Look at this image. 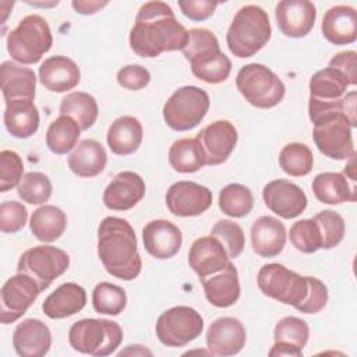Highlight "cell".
I'll list each match as a JSON object with an SVG mask.
<instances>
[{"mask_svg":"<svg viewBox=\"0 0 357 357\" xmlns=\"http://www.w3.org/2000/svg\"><path fill=\"white\" fill-rule=\"evenodd\" d=\"M204 329L201 314L187 305H176L162 312L156 321V336L169 347H183L197 339Z\"/></svg>","mask_w":357,"mask_h":357,"instance_id":"8fae6325","label":"cell"},{"mask_svg":"<svg viewBox=\"0 0 357 357\" xmlns=\"http://www.w3.org/2000/svg\"><path fill=\"white\" fill-rule=\"evenodd\" d=\"M40 289L38 283L25 273H17L6 280L0 293V321L13 324L20 319L35 303Z\"/></svg>","mask_w":357,"mask_h":357,"instance_id":"7c38bea8","label":"cell"},{"mask_svg":"<svg viewBox=\"0 0 357 357\" xmlns=\"http://www.w3.org/2000/svg\"><path fill=\"white\" fill-rule=\"evenodd\" d=\"M268 354L269 356H294V357H301L303 356V350H300V349H297L294 346L286 344V343L275 342V344L272 346V349L269 350Z\"/></svg>","mask_w":357,"mask_h":357,"instance_id":"816d5d0a","label":"cell"},{"mask_svg":"<svg viewBox=\"0 0 357 357\" xmlns=\"http://www.w3.org/2000/svg\"><path fill=\"white\" fill-rule=\"evenodd\" d=\"M137 237L128 220L117 216L105 218L98 227V255L107 273L121 280H134L142 261Z\"/></svg>","mask_w":357,"mask_h":357,"instance_id":"7a4b0ae2","label":"cell"},{"mask_svg":"<svg viewBox=\"0 0 357 357\" xmlns=\"http://www.w3.org/2000/svg\"><path fill=\"white\" fill-rule=\"evenodd\" d=\"M86 304L85 289L74 282L60 284L50 293L42 304L46 317L52 319H61L79 312Z\"/></svg>","mask_w":357,"mask_h":357,"instance_id":"484cf974","label":"cell"},{"mask_svg":"<svg viewBox=\"0 0 357 357\" xmlns=\"http://www.w3.org/2000/svg\"><path fill=\"white\" fill-rule=\"evenodd\" d=\"M290 243L304 254H312L321 248L322 240L318 225L314 219H301L290 227Z\"/></svg>","mask_w":357,"mask_h":357,"instance_id":"b9f144b4","label":"cell"},{"mask_svg":"<svg viewBox=\"0 0 357 357\" xmlns=\"http://www.w3.org/2000/svg\"><path fill=\"white\" fill-rule=\"evenodd\" d=\"M209 109V95L194 85L176 89L163 106L165 123L174 131L195 128Z\"/></svg>","mask_w":357,"mask_h":357,"instance_id":"9c48e42d","label":"cell"},{"mask_svg":"<svg viewBox=\"0 0 357 357\" xmlns=\"http://www.w3.org/2000/svg\"><path fill=\"white\" fill-rule=\"evenodd\" d=\"M107 155L96 139H82L68 156V167L78 177H95L106 167Z\"/></svg>","mask_w":357,"mask_h":357,"instance_id":"f1b7e54d","label":"cell"},{"mask_svg":"<svg viewBox=\"0 0 357 357\" xmlns=\"http://www.w3.org/2000/svg\"><path fill=\"white\" fill-rule=\"evenodd\" d=\"M312 192L315 198L328 205H337L346 201H354V188H350L344 174L325 172L312 180Z\"/></svg>","mask_w":357,"mask_h":357,"instance_id":"1f68e13d","label":"cell"},{"mask_svg":"<svg viewBox=\"0 0 357 357\" xmlns=\"http://www.w3.org/2000/svg\"><path fill=\"white\" fill-rule=\"evenodd\" d=\"M247 333L243 322L234 317H222L213 321L206 332V346L211 354L234 356L245 344Z\"/></svg>","mask_w":357,"mask_h":357,"instance_id":"e0dca14e","label":"cell"},{"mask_svg":"<svg viewBox=\"0 0 357 357\" xmlns=\"http://www.w3.org/2000/svg\"><path fill=\"white\" fill-rule=\"evenodd\" d=\"M347 78L336 68L326 67L317 71L310 79V98L318 100H335L346 95Z\"/></svg>","mask_w":357,"mask_h":357,"instance_id":"e575fe53","label":"cell"},{"mask_svg":"<svg viewBox=\"0 0 357 357\" xmlns=\"http://www.w3.org/2000/svg\"><path fill=\"white\" fill-rule=\"evenodd\" d=\"M29 227L39 241L52 243L60 238L64 233L67 227V216L54 205H42L33 211Z\"/></svg>","mask_w":357,"mask_h":357,"instance_id":"4dcf8cb0","label":"cell"},{"mask_svg":"<svg viewBox=\"0 0 357 357\" xmlns=\"http://www.w3.org/2000/svg\"><path fill=\"white\" fill-rule=\"evenodd\" d=\"M60 114L71 117L79 126L81 131H85L95 124L99 114V109L92 95L75 91L67 93L61 99Z\"/></svg>","mask_w":357,"mask_h":357,"instance_id":"d6a6232c","label":"cell"},{"mask_svg":"<svg viewBox=\"0 0 357 357\" xmlns=\"http://www.w3.org/2000/svg\"><path fill=\"white\" fill-rule=\"evenodd\" d=\"M188 31L163 1L144 3L130 31V46L139 57H158L163 52L183 50Z\"/></svg>","mask_w":357,"mask_h":357,"instance_id":"6da1fadb","label":"cell"},{"mask_svg":"<svg viewBox=\"0 0 357 357\" xmlns=\"http://www.w3.org/2000/svg\"><path fill=\"white\" fill-rule=\"evenodd\" d=\"M251 245L262 258H273L282 252L286 244L284 225L273 216H259L251 226Z\"/></svg>","mask_w":357,"mask_h":357,"instance_id":"7402d4cb","label":"cell"},{"mask_svg":"<svg viewBox=\"0 0 357 357\" xmlns=\"http://www.w3.org/2000/svg\"><path fill=\"white\" fill-rule=\"evenodd\" d=\"M229 262L227 251L212 234L197 238L188 251L190 268L198 275L201 282L209 275L220 272Z\"/></svg>","mask_w":357,"mask_h":357,"instance_id":"d6986e66","label":"cell"},{"mask_svg":"<svg viewBox=\"0 0 357 357\" xmlns=\"http://www.w3.org/2000/svg\"><path fill=\"white\" fill-rule=\"evenodd\" d=\"M310 329L304 319L297 317H284L282 318L275 329L273 339L279 343H286L303 350L308 342Z\"/></svg>","mask_w":357,"mask_h":357,"instance_id":"60d3db41","label":"cell"},{"mask_svg":"<svg viewBox=\"0 0 357 357\" xmlns=\"http://www.w3.org/2000/svg\"><path fill=\"white\" fill-rule=\"evenodd\" d=\"M181 52L190 61L192 74L204 82L220 84L231 71L230 59L220 50L218 38L209 29H190L187 45Z\"/></svg>","mask_w":357,"mask_h":357,"instance_id":"3957f363","label":"cell"},{"mask_svg":"<svg viewBox=\"0 0 357 357\" xmlns=\"http://www.w3.org/2000/svg\"><path fill=\"white\" fill-rule=\"evenodd\" d=\"M73 8L82 15H89V14H95L96 11H99L102 7L107 6V1H95V0H74L71 3Z\"/></svg>","mask_w":357,"mask_h":357,"instance_id":"f907efd6","label":"cell"},{"mask_svg":"<svg viewBox=\"0 0 357 357\" xmlns=\"http://www.w3.org/2000/svg\"><path fill=\"white\" fill-rule=\"evenodd\" d=\"M53 45L52 31L46 20L38 14L24 17L7 35V52L21 64H35Z\"/></svg>","mask_w":357,"mask_h":357,"instance_id":"8992f818","label":"cell"},{"mask_svg":"<svg viewBox=\"0 0 357 357\" xmlns=\"http://www.w3.org/2000/svg\"><path fill=\"white\" fill-rule=\"evenodd\" d=\"M275 17L284 36L303 38L315 24L317 8L308 0H283L276 4Z\"/></svg>","mask_w":357,"mask_h":357,"instance_id":"2e32d148","label":"cell"},{"mask_svg":"<svg viewBox=\"0 0 357 357\" xmlns=\"http://www.w3.org/2000/svg\"><path fill=\"white\" fill-rule=\"evenodd\" d=\"M169 163L178 173H195L206 165L204 149L197 138H181L169 149Z\"/></svg>","mask_w":357,"mask_h":357,"instance_id":"836d02e7","label":"cell"},{"mask_svg":"<svg viewBox=\"0 0 357 357\" xmlns=\"http://www.w3.org/2000/svg\"><path fill=\"white\" fill-rule=\"evenodd\" d=\"M92 305L98 314L119 315L127 305V294L117 284L100 282L92 291Z\"/></svg>","mask_w":357,"mask_h":357,"instance_id":"f35d334b","label":"cell"},{"mask_svg":"<svg viewBox=\"0 0 357 357\" xmlns=\"http://www.w3.org/2000/svg\"><path fill=\"white\" fill-rule=\"evenodd\" d=\"M211 234L216 237L227 251L229 258H237L245 245L244 231L240 225L229 219H222L215 223Z\"/></svg>","mask_w":357,"mask_h":357,"instance_id":"ee69618b","label":"cell"},{"mask_svg":"<svg viewBox=\"0 0 357 357\" xmlns=\"http://www.w3.org/2000/svg\"><path fill=\"white\" fill-rule=\"evenodd\" d=\"M322 35L333 45H350L357 39V11L350 6L331 7L322 18Z\"/></svg>","mask_w":357,"mask_h":357,"instance_id":"d4e9b609","label":"cell"},{"mask_svg":"<svg viewBox=\"0 0 357 357\" xmlns=\"http://www.w3.org/2000/svg\"><path fill=\"white\" fill-rule=\"evenodd\" d=\"M24 173V163L21 156L10 149L0 152V191L7 192L17 187Z\"/></svg>","mask_w":357,"mask_h":357,"instance_id":"f6af8a7d","label":"cell"},{"mask_svg":"<svg viewBox=\"0 0 357 357\" xmlns=\"http://www.w3.org/2000/svg\"><path fill=\"white\" fill-rule=\"evenodd\" d=\"M219 6L216 1L209 0H187V1H178V7L181 13L192 20V21H204L208 20L213 13L215 8Z\"/></svg>","mask_w":357,"mask_h":357,"instance_id":"c3c4849f","label":"cell"},{"mask_svg":"<svg viewBox=\"0 0 357 357\" xmlns=\"http://www.w3.org/2000/svg\"><path fill=\"white\" fill-rule=\"evenodd\" d=\"M142 124L134 116H121L116 119L106 135L107 145L114 155L126 156L134 153L142 142Z\"/></svg>","mask_w":357,"mask_h":357,"instance_id":"f546056e","label":"cell"},{"mask_svg":"<svg viewBox=\"0 0 357 357\" xmlns=\"http://www.w3.org/2000/svg\"><path fill=\"white\" fill-rule=\"evenodd\" d=\"M357 54L353 50H346V52H340L337 54H335L331 60H329V66L332 68L339 70L349 81V84L351 86H354L357 84Z\"/></svg>","mask_w":357,"mask_h":357,"instance_id":"681fc988","label":"cell"},{"mask_svg":"<svg viewBox=\"0 0 357 357\" xmlns=\"http://www.w3.org/2000/svg\"><path fill=\"white\" fill-rule=\"evenodd\" d=\"M166 205L176 216H198L212 205V191L194 181H177L166 192Z\"/></svg>","mask_w":357,"mask_h":357,"instance_id":"4fadbf2b","label":"cell"},{"mask_svg":"<svg viewBox=\"0 0 357 357\" xmlns=\"http://www.w3.org/2000/svg\"><path fill=\"white\" fill-rule=\"evenodd\" d=\"M236 85L244 99L259 109H271L279 105L286 93L282 79L259 63L243 66L237 73Z\"/></svg>","mask_w":357,"mask_h":357,"instance_id":"ba28073f","label":"cell"},{"mask_svg":"<svg viewBox=\"0 0 357 357\" xmlns=\"http://www.w3.org/2000/svg\"><path fill=\"white\" fill-rule=\"evenodd\" d=\"M81 134L79 126L68 116H59L46 131V145L56 155H66L77 146Z\"/></svg>","mask_w":357,"mask_h":357,"instance_id":"d590c367","label":"cell"},{"mask_svg":"<svg viewBox=\"0 0 357 357\" xmlns=\"http://www.w3.org/2000/svg\"><path fill=\"white\" fill-rule=\"evenodd\" d=\"M321 233V248L331 250L340 244L344 237V220L343 218L331 209L318 212L314 218Z\"/></svg>","mask_w":357,"mask_h":357,"instance_id":"7bdbcfd3","label":"cell"},{"mask_svg":"<svg viewBox=\"0 0 357 357\" xmlns=\"http://www.w3.org/2000/svg\"><path fill=\"white\" fill-rule=\"evenodd\" d=\"M312 282V276H301L276 262L264 265L257 276L258 287L265 296L291 305L300 312L310 297Z\"/></svg>","mask_w":357,"mask_h":357,"instance_id":"5b68a950","label":"cell"},{"mask_svg":"<svg viewBox=\"0 0 357 357\" xmlns=\"http://www.w3.org/2000/svg\"><path fill=\"white\" fill-rule=\"evenodd\" d=\"M205 153L208 166H216L229 159L237 144V130L229 120H216L204 127L195 137Z\"/></svg>","mask_w":357,"mask_h":357,"instance_id":"5bb4252c","label":"cell"},{"mask_svg":"<svg viewBox=\"0 0 357 357\" xmlns=\"http://www.w3.org/2000/svg\"><path fill=\"white\" fill-rule=\"evenodd\" d=\"M13 346L21 357H42L52 346L49 326L36 318L24 319L13 333Z\"/></svg>","mask_w":357,"mask_h":357,"instance_id":"44dd1931","label":"cell"},{"mask_svg":"<svg viewBox=\"0 0 357 357\" xmlns=\"http://www.w3.org/2000/svg\"><path fill=\"white\" fill-rule=\"evenodd\" d=\"M28 219L26 208L17 201H4L0 204V230L3 233L20 231Z\"/></svg>","mask_w":357,"mask_h":357,"instance_id":"bcb514c9","label":"cell"},{"mask_svg":"<svg viewBox=\"0 0 357 357\" xmlns=\"http://www.w3.org/2000/svg\"><path fill=\"white\" fill-rule=\"evenodd\" d=\"M121 340L123 331L120 325L110 319H79L68 331L70 346L79 353L95 357H105L114 353Z\"/></svg>","mask_w":357,"mask_h":357,"instance_id":"52a82bcc","label":"cell"},{"mask_svg":"<svg viewBox=\"0 0 357 357\" xmlns=\"http://www.w3.org/2000/svg\"><path fill=\"white\" fill-rule=\"evenodd\" d=\"M220 211L231 218L247 216L254 206V197L248 187L231 183L223 187L219 192Z\"/></svg>","mask_w":357,"mask_h":357,"instance_id":"8d00e7d4","label":"cell"},{"mask_svg":"<svg viewBox=\"0 0 357 357\" xmlns=\"http://www.w3.org/2000/svg\"><path fill=\"white\" fill-rule=\"evenodd\" d=\"M272 28L268 13L255 4L241 7L227 29L226 43L231 54L240 59L251 57L271 39Z\"/></svg>","mask_w":357,"mask_h":357,"instance_id":"277c9868","label":"cell"},{"mask_svg":"<svg viewBox=\"0 0 357 357\" xmlns=\"http://www.w3.org/2000/svg\"><path fill=\"white\" fill-rule=\"evenodd\" d=\"M312 165L314 156L305 144L290 142L284 145L279 153V166L289 176H307L312 170Z\"/></svg>","mask_w":357,"mask_h":357,"instance_id":"74e56055","label":"cell"},{"mask_svg":"<svg viewBox=\"0 0 357 357\" xmlns=\"http://www.w3.org/2000/svg\"><path fill=\"white\" fill-rule=\"evenodd\" d=\"M79 78L78 66L67 56H52L39 67V81L52 92H67L78 85Z\"/></svg>","mask_w":357,"mask_h":357,"instance_id":"603a6c76","label":"cell"},{"mask_svg":"<svg viewBox=\"0 0 357 357\" xmlns=\"http://www.w3.org/2000/svg\"><path fill=\"white\" fill-rule=\"evenodd\" d=\"M68 266L70 257L64 250L53 245H38L22 252L17 264V272L31 276L43 291Z\"/></svg>","mask_w":357,"mask_h":357,"instance_id":"30bf717a","label":"cell"},{"mask_svg":"<svg viewBox=\"0 0 357 357\" xmlns=\"http://www.w3.org/2000/svg\"><path fill=\"white\" fill-rule=\"evenodd\" d=\"M142 241L149 255L156 259H169L178 252L183 234L174 223L165 219H155L144 226Z\"/></svg>","mask_w":357,"mask_h":357,"instance_id":"ac0fdd59","label":"cell"},{"mask_svg":"<svg viewBox=\"0 0 357 357\" xmlns=\"http://www.w3.org/2000/svg\"><path fill=\"white\" fill-rule=\"evenodd\" d=\"M4 127L15 138H29L39 127V112L33 100L17 99L6 103Z\"/></svg>","mask_w":357,"mask_h":357,"instance_id":"83f0119b","label":"cell"},{"mask_svg":"<svg viewBox=\"0 0 357 357\" xmlns=\"http://www.w3.org/2000/svg\"><path fill=\"white\" fill-rule=\"evenodd\" d=\"M206 300L219 308L233 305L240 297V282L236 266L229 262L218 275L202 280Z\"/></svg>","mask_w":357,"mask_h":357,"instance_id":"4316f807","label":"cell"},{"mask_svg":"<svg viewBox=\"0 0 357 357\" xmlns=\"http://www.w3.org/2000/svg\"><path fill=\"white\" fill-rule=\"evenodd\" d=\"M0 86L6 103L17 99L33 100L36 75L31 68L6 60L0 66Z\"/></svg>","mask_w":357,"mask_h":357,"instance_id":"cb8c5ba5","label":"cell"},{"mask_svg":"<svg viewBox=\"0 0 357 357\" xmlns=\"http://www.w3.org/2000/svg\"><path fill=\"white\" fill-rule=\"evenodd\" d=\"M151 81L149 71L139 64H128L117 71V82L130 91L144 89Z\"/></svg>","mask_w":357,"mask_h":357,"instance_id":"7dc6e473","label":"cell"},{"mask_svg":"<svg viewBox=\"0 0 357 357\" xmlns=\"http://www.w3.org/2000/svg\"><path fill=\"white\" fill-rule=\"evenodd\" d=\"M52 190L53 187L49 177L40 172L25 173L17 185L18 197L31 205H39L49 201Z\"/></svg>","mask_w":357,"mask_h":357,"instance_id":"ab89813d","label":"cell"},{"mask_svg":"<svg viewBox=\"0 0 357 357\" xmlns=\"http://www.w3.org/2000/svg\"><path fill=\"white\" fill-rule=\"evenodd\" d=\"M145 195V183L134 172H120L103 191V204L112 211H128Z\"/></svg>","mask_w":357,"mask_h":357,"instance_id":"ffe728a7","label":"cell"},{"mask_svg":"<svg viewBox=\"0 0 357 357\" xmlns=\"http://www.w3.org/2000/svg\"><path fill=\"white\" fill-rule=\"evenodd\" d=\"M262 198L268 209L283 219H293L301 215L307 206L304 191L289 180H272L262 190Z\"/></svg>","mask_w":357,"mask_h":357,"instance_id":"9a60e30c","label":"cell"}]
</instances>
